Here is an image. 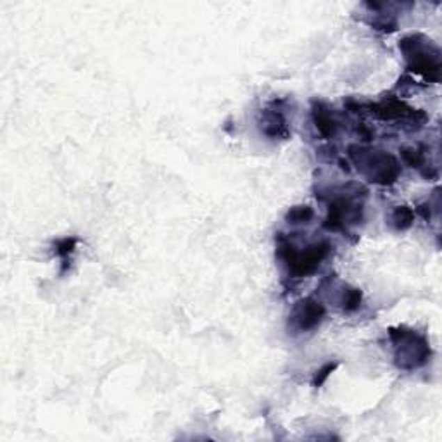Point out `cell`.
Listing matches in <instances>:
<instances>
[{
  "label": "cell",
  "mask_w": 442,
  "mask_h": 442,
  "mask_svg": "<svg viewBox=\"0 0 442 442\" xmlns=\"http://www.w3.org/2000/svg\"><path fill=\"white\" fill-rule=\"evenodd\" d=\"M351 159L358 166V170L365 175L370 182L380 183V185H390L401 173V168L396 157L379 149H365V147H351Z\"/></svg>",
  "instance_id": "obj_1"
},
{
  "label": "cell",
  "mask_w": 442,
  "mask_h": 442,
  "mask_svg": "<svg viewBox=\"0 0 442 442\" xmlns=\"http://www.w3.org/2000/svg\"><path fill=\"white\" fill-rule=\"evenodd\" d=\"M390 339L396 349V365L402 370L420 368L430 358V347L425 337L418 336L413 330L393 329Z\"/></svg>",
  "instance_id": "obj_2"
},
{
  "label": "cell",
  "mask_w": 442,
  "mask_h": 442,
  "mask_svg": "<svg viewBox=\"0 0 442 442\" xmlns=\"http://www.w3.org/2000/svg\"><path fill=\"white\" fill-rule=\"evenodd\" d=\"M422 37H408L399 44V49H402V52L406 54L409 61H411V71L415 73L423 74L425 78H434V80H439V70H441V61H439V50L434 47L430 50L429 42L423 38V42H420Z\"/></svg>",
  "instance_id": "obj_3"
},
{
  "label": "cell",
  "mask_w": 442,
  "mask_h": 442,
  "mask_svg": "<svg viewBox=\"0 0 442 442\" xmlns=\"http://www.w3.org/2000/svg\"><path fill=\"white\" fill-rule=\"evenodd\" d=\"M330 246L329 244H315V246L306 247L304 251H297L290 244H282L280 246V256L285 261L287 268L292 275L306 276L318 269L319 263L329 256Z\"/></svg>",
  "instance_id": "obj_4"
},
{
  "label": "cell",
  "mask_w": 442,
  "mask_h": 442,
  "mask_svg": "<svg viewBox=\"0 0 442 442\" xmlns=\"http://www.w3.org/2000/svg\"><path fill=\"white\" fill-rule=\"evenodd\" d=\"M323 316H325V310H323L322 304L315 299H304L301 303H297V306L292 311V323L296 325L297 330H313L322 323Z\"/></svg>",
  "instance_id": "obj_5"
},
{
  "label": "cell",
  "mask_w": 442,
  "mask_h": 442,
  "mask_svg": "<svg viewBox=\"0 0 442 442\" xmlns=\"http://www.w3.org/2000/svg\"><path fill=\"white\" fill-rule=\"evenodd\" d=\"M261 130L271 139L287 136L289 128H287L285 116L278 109H266L263 113V121H261Z\"/></svg>",
  "instance_id": "obj_6"
},
{
  "label": "cell",
  "mask_w": 442,
  "mask_h": 442,
  "mask_svg": "<svg viewBox=\"0 0 442 442\" xmlns=\"http://www.w3.org/2000/svg\"><path fill=\"white\" fill-rule=\"evenodd\" d=\"M313 120H315L316 128H318V132L322 133L323 136L330 139V136L336 135V130H337L336 120H333L332 116V111H330L325 104L322 102L315 104V107H313Z\"/></svg>",
  "instance_id": "obj_7"
},
{
  "label": "cell",
  "mask_w": 442,
  "mask_h": 442,
  "mask_svg": "<svg viewBox=\"0 0 442 442\" xmlns=\"http://www.w3.org/2000/svg\"><path fill=\"white\" fill-rule=\"evenodd\" d=\"M413 218H415V214H413V211L409 210V207L399 206L394 210L393 216H390V223H393L397 230H404L408 228V226H411Z\"/></svg>",
  "instance_id": "obj_8"
},
{
  "label": "cell",
  "mask_w": 442,
  "mask_h": 442,
  "mask_svg": "<svg viewBox=\"0 0 442 442\" xmlns=\"http://www.w3.org/2000/svg\"><path fill=\"white\" fill-rule=\"evenodd\" d=\"M313 218V210L310 206H297L287 213L289 223H308Z\"/></svg>",
  "instance_id": "obj_9"
},
{
  "label": "cell",
  "mask_w": 442,
  "mask_h": 442,
  "mask_svg": "<svg viewBox=\"0 0 442 442\" xmlns=\"http://www.w3.org/2000/svg\"><path fill=\"white\" fill-rule=\"evenodd\" d=\"M342 303H344V310L347 311L356 310V308L359 306V303H361V292H359L358 289L344 290Z\"/></svg>",
  "instance_id": "obj_10"
},
{
  "label": "cell",
  "mask_w": 442,
  "mask_h": 442,
  "mask_svg": "<svg viewBox=\"0 0 442 442\" xmlns=\"http://www.w3.org/2000/svg\"><path fill=\"white\" fill-rule=\"evenodd\" d=\"M74 246H77V239H64L61 242H57V249L56 253L63 258L64 261H68V256L74 251Z\"/></svg>",
  "instance_id": "obj_11"
},
{
  "label": "cell",
  "mask_w": 442,
  "mask_h": 442,
  "mask_svg": "<svg viewBox=\"0 0 442 442\" xmlns=\"http://www.w3.org/2000/svg\"><path fill=\"white\" fill-rule=\"evenodd\" d=\"M336 366H337V365H336V363H333V365H332V363H329V365H325V366H323V368H322V370H319V372H316V373H318V375H316L315 382H313V384H315V386H316V387H318V386H322V384H323V382H325V380H326V377H329V375H330V373H332V372H333V370H336Z\"/></svg>",
  "instance_id": "obj_12"
}]
</instances>
